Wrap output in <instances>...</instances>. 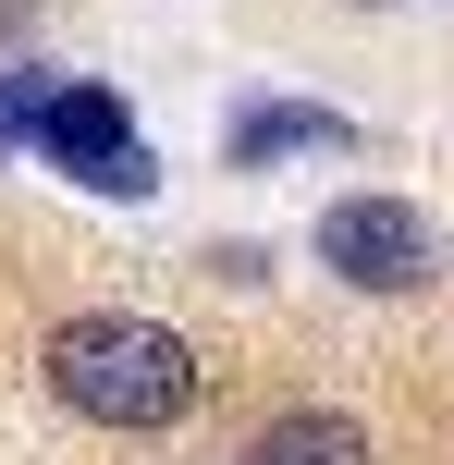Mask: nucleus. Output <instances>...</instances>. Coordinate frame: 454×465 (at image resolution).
Wrapping results in <instances>:
<instances>
[{
	"label": "nucleus",
	"mask_w": 454,
	"mask_h": 465,
	"mask_svg": "<svg viewBox=\"0 0 454 465\" xmlns=\"http://www.w3.org/2000/svg\"><path fill=\"white\" fill-rule=\"evenodd\" d=\"M37 98H49V74H0V160H13V147H37Z\"/></svg>",
	"instance_id": "423d86ee"
},
{
	"label": "nucleus",
	"mask_w": 454,
	"mask_h": 465,
	"mask_svg": "<svg viewBox=\"0 0 454 465\" xmlns=\"http://www.w3.org/2000/svg\"><path fill=\"white\" fill-rule=\"evenodd\" d=\"M37 380L62 417L86 429H123V441H147V429H185L197 404H209V355L185 343V331L136 319V306H98V319H62L37 343Z\"/></svg>",
	"instance_id": "f257e3e1"
},
{
	"label": "nucleus",
	"mask_w": 454,
	"mask_h": 465,
	"mask_svg": "<svg viewBox=\"0 0 454 465\" xmlns=\"http://www.w3.org/2000/svg\"><path fill=\"white\" fill-rule=\"evenodd\" d=\"M37 160L49 172H74L86 196H160V160H147V135H136V111H123L111 86H86V74H49V98H37Z\"/></svg>",
	"instance_id": "7ed1b4c3"
},
{
	"label": "nucleus",
	"mask_w": 454,
	"mask_h": 465,
	"mask_svg": "<svg viewBox=\"0 0 454 465\" xmlns=\"http://www.w3.org/2000/svg\"><path fill=\"white\" fill-rule=\"evenodd\" d=\"M368 13H381V0H368Z\"/></svg>",
	"instance_id": "0eeeda50"
},
{
	"label": "nucleus",
	"mask_w": 454,
	"mask_h": 465,
	"mask_svg": "<svg viewBox=\"0 0 454 465\" xmlns=\"http://www.w3.org/2000/svg\"><path fill=\"white\" fill-rule=\"evenodd\" d=\"M234 465H368V429L344 404H283L270 429H246Z\"/></svg>",
	"instance_id": "20e7f679"
},
{
	"label": "nucleus",
	"mask_w": 454,
	"mask_h": 465,
	"mask_svg": "<svg viewBox=\"0 0 454 465\" xmlns=\"http://www.w3.org/2000/svg\"><path fill=\"white\" fill-rule=\"evenodd\" d=\"M308 257L344 294H430L442 282V232H430V209H406V196H332L319 232H308Z\"/></svg>",
	"instance_id": "f03ea898"
},
{
	"label": "nucleus",
	"mask_w": 454,
	"mask_h": 465,
	"mask_svg": "<svg viewBox=\"0 0 454 465\" xmlns=\"http://www.w3.org/2000/svg\"><path fill=\"white\" fill-rule=\"evenodd\" d=\"M283 147H357V123L319 111V98H258V111H234V172L283 160Z\"/></svg>",
	"instance_id": "39448f33"
}]
</instances>
